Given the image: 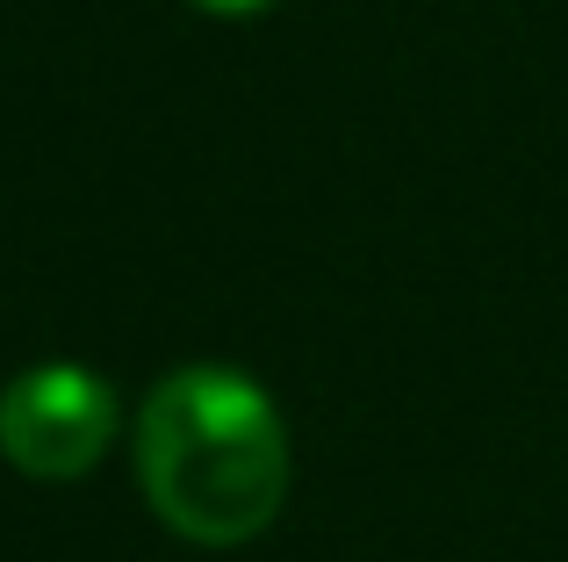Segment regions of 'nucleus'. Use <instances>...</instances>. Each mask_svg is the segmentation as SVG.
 I'll return each instance as SVG.
<instances>
[{"mask_svg": "<svg viewBox=\"0 0 568 562\" xmlns=\"http://www.w3.org/2000/svg\"><path fill=\"white\" fill-rule=\"evenodd\" d=\"M187 8H202V14H223V22H245V14H266V8H281V0H187Z\"/></svg>", "mask_w": 568, "mask_h": 562, "instance_id": "7ed1b4c3", "label": "nucleus"}, {"mask_svg": "<svg viewBox=\"0 0 568 562\" xmlns=\"http://www.w3.org/2000/svg\"><path fill=\"white\" fill-rule=\"evenodd\" d=\"M138 483L144 505L187 549H245L281 520L295 483L281 404L223 361L173 368L138 404Z\"/></svg>", "mask_w": 568, "mask_h": 562, "instance_id": "f257e3e1", "label": "nucleus"}, {"mask_svg": "<svg viewBox=\"0 0 568 562\" xmlns=\"http://www.w3.org/2000/svg\"><path fill=\"white\" fill-rule=\"evenodd\" d=\"M115 382L87 361H37L0 390V462L29 483L94 476L115 448Z\"/></svg>", "mask_w": 568, "mask_h": 562, "instance_id": "f03ea898", "label": "nucleus"}]
</instances>
